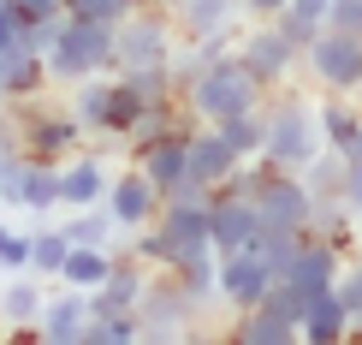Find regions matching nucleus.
I'll return each instance as SVG.
<instances>
[{"instance_id": "nucleus-2", "label": "nucleus", "mask_w": 362, "mask_h": 345, "mask_svg": "<svg viewBox=\"0 0 362 345\" xmlns=\"http://www.w3.org/2000/svg\"><path fill=\"white\" fill-rule=\"evenodd\" d=\"M321 125H315V101L297 96L291 84L267 96V137H262V161L285 173H303L315 155H321Z\"/></svg>"}, {"instance_id": "nucleus-28", "label": "nucleus", "mask_w": 362, "mask_h": 345, "mask_svg": "<svg viewBox=\"0 0 362 345\" xmlns=\"http://www.w3.org/2000/svg\"><path fill=\"white\" fill-rule=\"evenodd\" d=\"M173 274H178V286H185L196 304H214V298H220V256H214V250H190V256H178Z\"/></svg>"}, {"instance_id": "nucleus-8", "label": "nucleus", "mask_w": 362, "mask_h": 345, "mask_svg": "<svg viewBox=\"0 0 362 345\" xmlns=\"http://www.w3.org/2000/svg\"><path fill=\"white\" fill-rule=\"evenodd\" d=\"M255 215L262 227H279V232H309V215H315V191L303 185V173H285V167H267V179L255 185Z\"/></svg>"}, {"instance_id": "nucleus-30", "label": "nucleus", "mask_w": 362, "mask_h": 345, "mask_svg": "<svg viewBox=\"0 0 362 345\" xmlns=\"http://www.w3.org/2000/svg\"><path fill=\"white\" fill-rule=\"evenodd\" d=\"M143 108H148V101H143L137 89H131V84L113 72V78H107V113H101V137H125L131 119H137Z\"/></svg>"}, {"instance_id": "nucleus-20", "label": "nucleus", "mask_w": 362, "mask_h": 345, "mask_svg": "<svg viewBox=\"0 0 362 345\" xmlns=\"http://www.w3.org/2000/svg\"><path fill=\"white\" fill-rule=\"evenodd\" d=\"M167 18L178 30V42H202L214 30L238 24V0H167Z\"/></svg>"}, {"instance_id": "nucleus-39", "label": "nucleus", "mask_w": 362, "mask_h": 345, "mask_svg": "<svg viewBox=\"0 0 362 345\" xmlns=\"http://www.w3.org/2000/svg\"><path fill=\"white\" fill-rule=\"evenodd\" d=\"M339 203L362 220V161H351V155H344V185H339Z\"/></svg>"}, {"instance_id": "nucleus-35", "label": "nucleus", "mask_w": 362, "mask_h": 345, "mask_svg": "<svg viewBox=\"0 0 362 345\" xmlns=\"http://www.w3.org/2000/svg\"><path fill=\"white\" fill-rule=\"evenodd\" d=\"M119 78L137 89L143 101H167V96H178V84H173V60H160V66H125Z\"/></svg>"}, {"instance_id": "nucleus-3", "label": "nucleus", "mask_w": 362, "mask_h": 345, "mask_svg": "<svg viewBox=\"0 0 362 345\" xmlns=\"http://www.w3.org/2000/svg\"><path fill=\"white\" fill-rule=\"evenodd\" d=\"M48 84H83L95 72H113V24H95V18H59L54 42H48Z\"/></svg>"}, {"instance_id": "nucleus-34", "label": "nucleus", "mask_w": 362, "mask_h": 345, "mask_svg": "<svg viewBox=\"0 0 362 345\" xmlns=\"http://www.w3.org/2000/svg\"><path fill=\"white\" fill-rule=\"evenodd\" d=\"M303 185L315 191V203L339 197V185H344V149H321V155L303 167Z\"/></svg>"}, {"instance_id": "nucleus-5", "label": "nucleus", "mask_w": 362, "mask_h": 345, "mask_svg": "<svg viewBox=\"0 0 362 345\" xmlns=\"http://www.w3.org/2000/svg\"><path fill=\"white\" fill-rule=\"evenodd\" d=\"M173 48H178V30L167 18V6H131L113 24V72L160 66V60H173Z\"/></svg>"}, {"instance_id": "nucleus-42", "label": "nucleus", "mask_w": 362, "mask_h": 345, "mask_svg": "<svg viewBox=\"0 0 362 345\" xmlns=\"http://www.w3.org/2000/svg\"><path fill=\"white\" fill-rule=\"evenodd\" d=\"M18 36H24V18H18V6H12V0H0V48H12Z\"/></svg>"}, {"instance_id": "nucleus-36", "label": "nucleus", "mask_w": 362, "mask_h": 345, "mask_svg": "<svg viewBox=\"0 0 362 345\" xmlns=\"http://www.w3.org/2000/svg\"><path fill=\"white\" fill-rule=\"evenodd\" d=\"M18 268H30V232L0 220V274H18Z\"/></svg>"}, {"instance_id": "nucleus-32", "label": "nucleus", "mask_w": 362, "mask_h": 345, "mask_svg": "<svg viewBox=\"0 0 362 345\" xmlns=\"http://www.w3.org/2000/svg\"><path fill=\"white\" fill-rule=\"evenodd\" d=\"M66 250H71L66 227H36V232H30V274L59 280V262H66Z\"/></svg>"}, {"instance_id": "nucleus-27", "label": "nucleus", "mask_w": 362, "mask_h": 345, "mask_svg": "<svg viewBox=\"0 0 362 345\" xmlns=\"http://www.w3.org/2000/svg\"><path fill=\"white\" fill-rule=\"evenodd\" d=\"M327 6H333V0H285V12H279L274 24L285 30V42H291L297 54H303L309 42L327 30Z\"/></svg>"}, {"instance_id": "nucleus-17", "label": "nucleus", "mask_w": 362, "mask_h": 345, "mask_svg": "<svg viewBox=\"0 0 362 345\" xmlns=\"http://www.w3.org/2000/svg\"><path fill=\"white\" fill-rule=\"evenodd\" d=\"M42 298H48L42 274H30V268L6 274V286H0V327H12L18 339H30L36 334V316H42Z\"/></svg>"}, {"instance_id": "nucleus-48", "label": "nucleus", "mask_w": 362, "mask_h": 345, "mask_svg": "<svg viewBox=\"0 0 362 345\" xmlns=\"http://www.w3.org/2000/svg\"><path fill=\"white\" fill-rule=\"evenodd\" d=\"M0 101H6V89H0Z\"/></svg>"}, {"instance_id": "nucleus-18", "label": "nucleus", "mask_w": 362, "mask_h": 345, "mask_svg": "<svg viewBox=\"0 0 362 345\" xmlns=\"http://www.w3.org/2000/svg\"><path fill=\"white\" fill-rule=\"evenodd\" d=\"M238 161H244V155H238V149H232V143L220 137V125H196V131H190L185 179H196V185H208V191H214L220 179H226V173L238 167Z\"/></svg>"}, {"instance_id": "nucleus-9", "label": "nucleus", "mask_w": 362, "mask_h": 345, "mask_svg": "<svg viewBox=\"0 0 362 345\" xmlns=\"http://www.w3.org/2000/svg\"><path fill=\"white\" fill-rule=\"evenodd\" d=\"M238 60H244L255 78L267 84V96H274V89H285V84L297 78V66H303V54L285 42V30H279L274 18H267V24H250V30H238Z\"/></svg>"}, {"instance_id": "nucleus-24", "label": "nucleus", "mask_w": 362, "mask_h": 345, "mask_svg": "<svg viewBox=\"0 0 362 345\" xmlns=\"http://www.w3.org/2000/svg\"><path fill=\"white\" fill-rule=\"evenodd\" d=\"M315 125H321V143H327V149H351L356 125H362V101L321 89V101H315Z\"/></svg>"}, {"instance_id": "nucleus-31", "label": "nucleus", "mask_w": 362, "mask_h": 345, "mask_svg": "<svg viewBox=\"0 0 362 345\" xmlns=\"http://www.w3.org/2000/svg\"><path fill=\"white\" fill-rule=\"evenodd\" d=\"M107 78H113V72H95V78L71 84V101H66V108L83 119L89 137H101V113H107Z\"/></svg>"}, {"instance_id": "nucleus-1", "label": "nucleus", "mask_w": 362, "mask_h": 345, "mask_svg": "<svg viewBox=\"0 0 362 345\" xmlns=\"http://www.w3.org/2000/svg\"><path fill=\"white\" fill-rule=\"evenodd\" d=\"M185 96V113L196 119V125H220V119H232V113H250V108H267V84L255 78V72L232 54H220L208 72H196V78L178 89Z\"/></svg>"}, {"instance_id": "nucleus-29", "label": "nucleus", "mask_w": 362, "mask_h": 345, "mask_svg": "<svg viewBox=\"0 0 362 345\" xmlns=\"http://www.w3.org/2000/svg\"><path fill=\"white\" fill-rule=\"evenodd\" d=\"M66 238L71 244H113V232H119V220L107 215V203H89V208H66Z\"/></svg>"}, {"instance_id": "nucleus-16", "label": "nucleus", "mask_w": 362, "mask_h": 345, "mask_svg": "<svg viewBox=\"0 0 362 345\" xmlns=\"http://www.w3.org/2000/svg\"><path fill=\"white\" fill-rule=\"evenodd\" d=\"M0 89H6V101H30V96H42V89H54L48 84V60H42L36 42H12V48H0Z\"/></svg>"}, {"instance_id": "nucleus-23", "label": "nucleus", "mask_w": 362, "mask_h": 345, "mask_svg": "<svg viewBox=\"0 0 362 345\" xmlns=\"http://www.w3.org/2000/svg\"><path fill=\"white\" fill-rule=\"evenodd\" d=\"M297 334H303L309 345H333L351 334V304H344L339 292H315L309 298V310H303V322H297Z\"/></svg>"}, {"instance_id": "nucleus-46", "label": "nucleus", "mask_w": 362, "mask_h": 345, "mask_svg": "<svg viewBox=\"0 0 362 345\" xmlns=\"http://www.w3.org/2000/svg\"><path fill=\"white\" fill-rule=\"evenodd\" d=\"M351 334H362V316H351Z\"/></svg>"}, {"instance_id": "nucleus-7", "label": "nucleus", "mask_w": 362, "mask_h": 345, "mask_svg": "<svg viewBox=\"0 0 362 345\" xmlns=\"http://www.w3.org/2000/svg\"><path fill=\"white\" fill-rule=\"evenodd\" d=\"M303 72H309L315 89L356 96V84H362V36L356 30H321L303 48Z\"/></svg>"}, {"instance_id": "nucleus-26", "label": "nucleus", "mask_w": 362, "mask_h": 345, "mask_svg": "<svg viewBox=\"0 0 362 345\" xmlns=\"http://www.w3.org/2000/svg\"><path fill=\"white\" fill-rule=\"evenodd\" d=\"M232 339H244V345H291L297 322H285L279 310H267V304H250V310H238Z\"/></svg>"}, {"instance_id": "nucleus-40", "label": "nucleus", "mask_w": 362, "mask_h": 345, "mask_svg": "<svg viewBox=\"0 0 362 345\" xmlns=\"http://www.w3.org/2000/svg\"><path fill=\"white\" fill-rule=\"evenodd\" d=\"M12 6H18L24 24H36V18H59V12H66V0H12Z\"/></svg>"}, {"instance_id": "nucleus-4", "label": "nucleus", "mask_w": 362, "mask_h": 345, "mask_svg": "<svg viewBox=\"0 0 362 345\" xmlns=\"http://www.w3.org/2000/svg\"><path fill=\"white\" fill-rule=\"evenodd\" d=\"M12 113H18V137H24V161H48V167H59V161H71L83 149V119L71 108H59V101L42 89V96L30 101H12Z\"/></svg>"}, {"instance_id": "nucleus-15", "label": "nucleus", "mask_w": 362, "mask_h": 345, "mask_svg": "<svg viewBox=\"0 0 362 345\" xmlns=\"http://www.w3.org/2000/svg\"><path fill=\"white\" fill-rule=\"evenodd\" d=\"M83 327H89V292L66 286V292H48V298H42L36 334L48 339V345H83Z\"/></svg>"}, {"instance_id": "nucleus-6", "label": "nucleus", "mask_w": 362, "mask_h": 345, "mask_svg": "<svg viewBox=\"0 0 362 345\" xmlns=\"http://www.w3.org/2000/svg\"><path fill=\"white\" fill-rule=\"evenodd\" d=\"M202 304L178 286L173 268H148V286L137 298V322H143V339H173V334H190Z\"/></svg>"}, {"instance_id": "nucleus-25", "label": "nucleus", "mask_w": 362, "mask_h": 345, "mask_svg": "<svg viewBox=\"0 0 362 345\" xmlns=\"http://www.w3.org/2000/svg\"><path fill=\"white\" fill-rule=\"evenodd\" d=\"M113 268V244H71L66 262H59V286H78V292H95Z\"/></svg>"}, {"instance_id": "nucleus-44", "label": "nucleus", "mask_w": 362, "mask_h": 345, "mask_svg": "<svg viewBox=\"0 0 362 345\" xmlns=\"http://www.w3.org/2000/svg\"><path fill=\"white\" fill-rule=\"evenodd\" d=\"M131 6H167V0H131Z\"/></svg>"}, {"instance_id": "nucleus-47", "label": "nucleus", "mask_w": 362, "mask_h": 345, "mask_svg": "<svg viewBox=\"0 0 362 345\" xmlns=\"http://www.w3.org/2000/svg\"><path fill=\"white\" fill-rule=\"evenodd\" d=\"M356 101H362V84H356Z\"/></svg>"}, {"instance_id": "nucleus-21", "label": "nucleus", "mask_w": 362, "mask_h": 345, "mask_svg": "<svg viewBox=\"0 0 362 345\" xmlns=\"http://www.w3.org/2000/svg\"><path fill=\"white\" fill-rule=\"evenodd\" d=\"M101 197H107V167H101V155L78 149L71 161H59V208H89Z\"/></svg>"}, {"instance_id": "nucleus-43", "label": "nucleus", "mask_w": 362, "mask_h": 345, "mask_svg": "<svg viewBox=\"0 0 362 345\" xmlns=\"http://www.w3.org/2000/svg\"><path fill=\"white\" fill-rule=\"evenodd\" d=\"M351 161H362V125H356V137H351V149H344Z\"/></svg>"}, {"instance_id": "nucleus-14", "label": "nucleus", "mask_w": 362, "mask_h": 345, "mask_svg": "<svg viewBox=\"0 0 362 345\" xmlns=\"http://www.w3.org/2000/svg\"><path fill=\"white\" fill-rule=\"evenodd\" d=\"M255 232H262V215H255L250 197H214L208 203V244H214V256L255 244Z\"/></svg>"}, {"instance_id": "nucleus-41", "label": "nucleus", "mask_w": 362, "mask_h": 345, "mask_svg": "<svg viewBox=\"0 0 362 345\" xmlns=\"http://www.w3.org/2000/svg\"><path fill=\"white\" fill-rule=\"evenodd\" d=\"M279 12H285V0H238V18H250V24H267Z\"/></svg>"}, {"instance_id": "nucleus-33", "label": "nucleus", "mask_w": 362, "mask_h": 345, "mask_svg": "<svg viewBox=\"0 0 362 345\" xmlns=\"http://www.w3.org/2000/svg\"><path fill=\"white\" fill-rule=\"evenodd\" d=\"M220 137L232 143L238 155H262V137H267V108H250V113L220 119Z\"/></svg>"}, {"instance_id": "nucleus-38", "label": "nucleus", "mask_w": 362, "mask_h": 345, "mask_svg": "<svg viewBox=\"0 0 362 345\" xmlns=\"http://www.w3.org/2000/svg\"><path fill=\"white\" fill-rule=\"evenodd\" d=\"M333 292L351 304V316H362V256L351 262V268H339V280H333Z\"/></svg>"}, {"instance_id": "nucleus-37", "label": "nucleus", "mask_w": 362, "mask_h": 345, "mask_svg": "<svg viewBox=\"0 0 362 345\" xmlns=\"http://www.w3.org/2000/svg\"><path fill=\"white\" fill-rule=\"evenodd\" d=\"M71 18H95V24H119L131 12V0H66Z\"/></svg>"}, {"instance_id": "nucleus-10", "label": "nucleus", "mask_w": 362, "mask_h": 345, "mask_svg": "<svg viewBox=\"0 0 362 345\" xmlns=\"http://www.w3.org/2000/svg\"><path fill=\"white\" fill-rule=\"evenodd\" d=\"M274 268H267V256L255 244L244 250H226L220 256V304H232V310H250V304H262L267 286H274Z\"/></svg>"}, {"instance_id": "nucleus-12", "label": "nucleus", "mask_w": 362, "mask_h": 345, "mask_svg": "<svg viewBox=\"0 0 362 345\" xmlns=\"http://www.w3.org/2000/svg\"><path fill=\"white\" fill-rule=\"evenodd\" d=\"M101 203H107V215L119 220V232H137V227H148V220L160 215V191L148 185V173L137 167V161L107 179V197Z\"/></svg>"}, {"instance_id": "nucleus-22", "label": "nucleus", "mask_w": 362, "mask_h": 345, "mask_svg": "<svg viewBox=\"0 0 362 345\" xmlns=\"http://www.w3.org/2000/svg\"><path fill=\"white\" fill-rule=\"evenodd\" d=\"M155 227L167 232V244L178 256H190V250H214L208 244V203H160Z\"/></svg>"}, {"instance_id": "nucleus-45", "label": "nucleus", "mask_w": 362, "mask_h": 345, "mask_svg": "<svg viewBox=\"0 0 362 345\" xmlns=\"http://www.w3.org/2000/svg\"><path fill=\"white\" fill-rule=\"evenodd\" d=\"M356 256H362V220H356Z\"/></svg>"}, {"instance_id": "nucleus-11", "label": "nucleus", "mask_w": 362, "mask_h": 345, "mask_svg": "<svg viewBox=\"0 0 362 345\" xmlns=\"http://www.w3.org/2000/svg\"><path fill=\"white\" fill-rule=\"evenodd\" d=\"M339 268H344V250L327 244V238H315V232H303V244L291 250V262L279 268V280H285V286H297L303 298H315V292H333Z\"/></svg>"}, {"instance_id": "nucleus-19", "label": "nucleus", "mask_w": 362, "mask_h": 345, "mask_svg": "<svg viewBox=\"0 0 362 345\" xmlns=\"http://www.w3.org/2000/svg\"><path fill=\"white\" fill-rule=\"evenodd\" d=\"M0 208L54 215V208H59V167H48V161H24V167H18V185L0 191Z\"/></svg>"}, {"instance_id": "nucleus-13", "label": "nucleus", "mask_w": 362, "mask_h": 345, "mask_svg": "<svg viewBox=\"0 0 362 345\" xmlns=\"http://www.w3.org/2000/svg\"><path fill=\"white\" fill-rule=\"evenodd\" d=\"M190 131H196V119H185V125H173L167 137H155V143H143L137 155V167L148 173V185L160 191V197H167V191L178 185V179H185V155H190Z\"/></svg>"}]
</instances>
